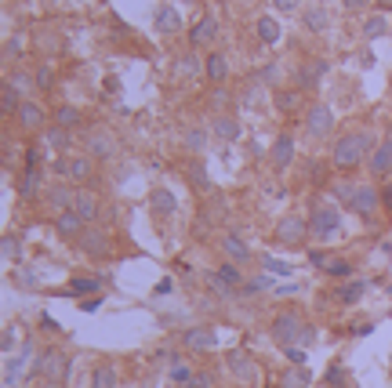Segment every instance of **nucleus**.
I'll return each mask as SVG.
<instances>
[{
  "label": "nucleus",
  "mask_w": 392,
  "mask_h": 388,
  "mask_svg": "<svg viewBox=\"0 0 392 388\" xmlns=\"http://www.w3.org/2000/svg\"><path fill=\"white\" fill-rule=\"evenodd\" d=\"M276 77H280V66H276V62H269V66H262V80H265V84H273Z\"/></svg>",
  "instance_id": "603ef678"
},
{
  "label": "nucleus",
  "mask_w": 392,
  "mask_h": 388,
  "mask_svg": "<svg viewBox=\"0 0 392 388\" xmlns=\"http://www.w3.org/2000/svg\"><path fill=\"white\" fill-rule=\"evenodd\" d=\"M367 4H371V0H345V8H349V11H364Z\"/></svg>",
  "instance_id": "4d7b16f0"
},
{
  "label": "nucleus",
  "mask_w": 392,
  "mask_h": 388,
  "mask_svg": "<svg viewBox=\"0 0 392 388\" xmlns=\"http://www.w3.org/2000/svg\"><path fill=\"white\" fill-rule=\"evenodd\" d=\"M40 185H44V174H40L37 167H29V171H26V178H22V185H18L22 200H33L37 192H40Z\"/></svg>",
  "instance_id": "2f4dec72"
},
{
  "label": "nucleus",
  "mask_w": 392,
  "mask_h": 388,
  "mask_svg": "<svg viewBox=\"0 0 392 388\" xmlns=\"http://www.w3.org/2000/svg\"><path fill=\"white\" fill-rule=\"evenodd\" d=\"M309 262H313V265H323V269H327V257H323V250H313V254H309Z\"/></svg>",
  "instance_id": "13d9d810"
},
{
  "label": "nucleus",
  "mask_w": 392,
  "mask_h": 388,
  "mask_svg": "<svg viewBox=\"0 0 392 388\" xmlns=\"http://www.w3.org/2000/svg\"><path fill=\"white\" fill-rule=\"evenodd\" d=\"M273 8H276V11H298L301 0H273Z\"/></svg>",
  "instance_id": "864d4df0"
},
{
  "label": "nucleus",
  "mask_w": 392,
  "mask_h": 388,
  "mask_svg": "<svg viewBox=\"0 0 392 388\" xmlns=\"http://www.w3.org/2000/svg\"><path fill=\"white\" fill-rule=\"evenodd\" d=\"M306 233H309V218H301L298 211H294V214H284L280 225H276V243H284V247H301V243H306Z\"/></svg>",
  "instance_id": "39448f33"
},
{
  "label": "nucleus",
  "mask_w": 392,
  "mask_h": 388,
  "mask_svg": "<svg viewBox=\"0 0 392 388\" xmlns=\"http://www.w3.org/2000/svg\"><path fill=\"white\" fill-rule=\"evenodd\" d=\"M4 51H8V55H18V51H22V37H18V33H15V37H8Z\"/></svg>",
  "instance_id": "5fc2aeb1"
},
{
  "label": "nucleus",
  "mask_w": 392,
  "mask_h": 388,
  "mask_svg": "<svg viewBox=\"0 0 392 388\" xmlns=\"http://www.w3.org/2000/svg\"><path fill=\"white\" fill-rule=\"evenodd\" d=\"M189 174H193V182H196V189H200V192H207V189H211L207 171H203V164H200V160H193V164H189Z\"/></svg>",
  "instance_id": "ea45409f"
},
{
  "label": "nucleus",
  "mask_w": 392,
  "mask_h": 388,
  "mask_svg": "<svg viewBox=\"0 0 392 388\" xmlns=\"http://www.w3.org/2000/svg\"><path fill=\"white\" fill-rule=\"evenodd\" d=\"M203 142H207V131H203V127H189V131H186V149H189V153H200Z\"/></svg>",
  "instance_id": "c9c22d12"
},
{
  "label": "nucleus",
  "mask_w": 392,
  "mask_h": 388,
  "mask_svg": "<svg viewBox=\"0 0 392 388\" xmlns=\"http://www.w3.org/2000/svg\"><path fill=\"white\" fill-rule=\"evenodd\" d=\"M215 37H218V18H215V15H203V18L189 29V44H193V48L215 44Z\"/></svg>",
  "instance_id": "4468645a"
},
{
  "label": "nucleus",
  "mask_w": 392,
  "mask_h": 388,
  "mask_svg": "<svg viewBox=\"0 0 392 388\" xmlns=\"http://www.w3.org/2000/svg\"><path fill=\"white\" fill-rule=\"evenodd\" d=\"M149 207H153V214H160V218L178 214V200H174V192H171V189H164V185H157L153 192H149Z\"/></svg>",
  "instance_id": "dca6fc26"
},
{
  "label": "nucleus",
  "mask_w": 392,
  "mask_h": 388,
  "mask_svg": "<svg viewBox=\"0 0 392 388\" xmlns=\"http://www.w3.org/2000/svg\"><path fill=\"white\" fill-rule=\"evenodd\" d=\"M356 189H359V185H352V182H338V185H335V196H338L342 204H349V207H352V200H356Z\"/></svg>",
  "instance_id": "79ce46f5"
},
{
  "label": "nucleus",
  "mask_w": 392,
  "mask_h": 388,
  "mask_svg": "<svg viewBox=\"0 0 392 388\" xmlns=\"http://www.w3.org/2000/svg\"><path fill=\"white\" fill-rule=\"evenodd\" d=\"M55 171L66 174L69 182H87L95 174V160L91 156H69V160H55Z\"/></svg>",
  "instance_id": "6e6552de"
},
{
  "label": "nucleus",
  "mask_w": 392,
  "mask_h": 388,
  "mask_svg": "<svg viewBox=\"0 0 392 388\" xmlns=\"http://www.w3.org/2000/svg\"><path fill=\"white\" fill-rule=\"evenodd\" d=\"M364 290H367V283L364 279H352V283H345V287H338V301L342 305H352V301H359V298H364Z\"/></svg>",
  "instance_id": "473e14b6"
},
{
  "label": "nucleus",
  "mask_w": 392,
  "mask_h": 388,
  "mask_svg": "<svg viewBox=\"0 0 392 388\" xmlns=\"http://www.w3.org/2000/svg\"><path fill=\"white\" fill-rule=\"evenodd\" d=\"M171 377H174L178 384H189V381H193L196 374H193L189 367H182V363H174V367H171Z\"/></svg>",
  "instance_id": "de8ad7c7"
},
{
  "label": "nucleus",
  "mask_w": 392,
  "mask_h": 388,
  "mask_svg": "<svg viewBox=\"0 0 392 388\" xmlns=\"http://www.w3.org/2000/svg\"><path fill=\"white\" fill-rule=\"evenodd\" d=\"M80 309H84V312H99V298H87Z\"/></svg>",
  "instance_id": "bf43d9fd"
},
{
  "label": "nucleus",
  "mask_w": 392,
  "mask_h": 388,
  "mask_svg": "<svg viewBox=\"0 0 392 388\" xmlns=\"http://www.w3.org/2000/svg\"><path fill=\"white\" fill-rule=\"evenodd\" d=\"M301 22H306V29H313V33H323V29L330 26V11L323 4H313L301 11Z\"/></svg>",
  "instance_id": "5701e85b"
},
{
  "label": "nucleus",
  "mask_w": 392,
  "mask_h": 388,
  "mask_svg": "<svg viewBox=\"0 0 392 388\" xmlns=\"http://www.w3.org/2000/svg\"><path fill=\"white\" fill-rule=\"evenodd\" d=\"M330 127H335V113H330V106L327 102H313L309 113H306V135L320 142V138L330 135Z\"/></svg>",
  "instance_id": "0eeeda50"
},
{
  "label": "nucleus",
  "mask_w": 392,
  "mask_h": 388,
  "mask_svg": "<svg viewBox=\"0 0 392 388\" xmlns=\"http://www.w3.org/2000/svg\"><path fill=\"white\" fill-rule=\"evenodd\" d=\"M4 262H22V243H18V236H4Z\"/></svg>",
  "instance_id": "e433bc0d"
},
{
  "label": "nucleus",
  "mask_w": 392,
  "mask_h": 388,
  "mask_svg": "<svg viewBox=\"0 0 392 388\" xmlns=\"http://www.w3.org/2000/svg\"><path fill=\"white\" fill-rule=\"evenodd\" d=\"M280 388H309V370L306 367H287L280 374Z\"/></svg>",
  "instance_id": "c756f323"
},
{
  "label": "nucleus",
  "mask_w": 392,
  "mask_h": 388,
  "mask_svg": "<svg viewBox=\"0 0 392 388\" xmlns=\"http://www.w3.org/2000/svg\"><path fill=\"white\" fill-rule=\"evenodd\" d=\"M73 211L84 218V221H95L99 211H102V200L95 196L91 189H77V196H73Z\"/></svg>",
  "instance_id": "2eb2a0df"
},
{
  "label": "nucleus",
  "mask_w": 392,
  "mask_h": 388,
  "mask_svg": "<svg viewBox=\"0 0 392 388\" xmlns=\"http://www.w3.org/2000/svg\"><path fill=\"white\" fill-rule=\"evenodd\" d=\"M22 94H18V87L15 84H4V87H0V109H4V116H11V113H18L22 109Z\"/></svg>",
  "instance_id": "cd10ccee"
},
{
  "label": "nucleus",
  "mask_w": 392,
  "mask_h": 388,
  "mask_svg": "<svg viewBox=\"0 0 392 388\" xmlns=\"http://www.w3.org/2000/svg\"><path fill=\"white\" fill-rule=\"evenodd\" d=\"M211 131H215V138H222V142H236L240 138V123L233 116H215Z\"/></svg>",
  "instance_id": "bb28decb"
},
{
  "label": "nucleus",
  "mask_w": 392,
  "mask_h": 388,
  "mask_svg": "<svg viewBox=\"0 0 392 388\" xmlns=\"http://www.w3.org/2000/svg\"><path fill=\"white\" fill-rule=\"evenodd\" d=\"M153 26H157V33H178L182 29V15L174 11V4H160L153 15Z\"/></svg>",
  "instance_id": "6ab92c4d"
},
{
  "label": "nucleus",
  "mask_w": 392,
  "mask_h": 388,
  "mask_svg": "<svg viewBox=\"0 0 392 388\" xmlns=\"http://www.w3.org/2000/svg\"><path fill=\"white\" fill-rule=\"evenodd\" d=\"M15 120H18V127H22V131H29V135H33V131H40V127H44V109H40V102H33V99H26L22 102V109L15 113Z\"/></svg>",
  "instance_id": "f8f14e48"
},
{
  "label": "nucleus",
  "mask_w": 392,
  "mask_h": 388,
  "mask_svg": "<svg viewBox=\"0 0 392 388\" xmlns=\"http://www.w3.org/2000/svg\"><path fill=\"white\" fill-rule=\"evenodd\" d=\"M225 363H229V374H233L240 384H251V388H254V384L262 381V370H258V363L251 360V355H247L244 348H233Z\"/></svg>",
  "instance_id": "423d86ee"
},
{
  "label": "nucleus",
  "mask_w": 392,
  "mask_h": 388,
  "mask_svg": "<svg viewBox=\"0 0 392 388\" xmlns=\"http://www.w3.org/2000/svg\"><path fill=\"white\" fill-rule=\"evenodd\" d=\"M254 33H258L262 44H276V40H280V22H276L273 15H262V18L254 22Z\"/></svg>",
  "instance_id": "b1692460"
},
{
  "label": "nucleus",
  "mask_w": 392,
  "mask_h": 388,
  "mask_svg": "<svg viewBox=\"0 0 392 388\" xmlns=\"http://www.w3.org/2000/svg\"><path fill=\"white\" fill-rule=\"evenodd\" d=\"M80 250H84L87 257H109V254H113V240H109V233H102V229H84V233H80Z\"/></svg>",
  "instance_id": "9d476101"
},
{
  "label": "nucleus",
  "mask_w": 392,
  "mask_h": 388,
  "mask_svg": "<svg viewBox=\"0 0 392 388\" xmlns=\"http://www.w3.org/2000/svg\"><path fill=\"white\" fill-rule=\"evenodd\" d=\"M291 160H294V138L291 135H276V142H273V167L287 171Z\"/></svg>",
  "instance_id": "aec40b11"
},
{
  "label": "nucleus",
  "mask_w": 392,
  "mask_h": 388,
  "mask_svg": "<svg viewBox=\"0 0 392 388\" xmlns=\"http://www.w3.org/2000/svg\"><path fill=\"white\" fill-rule=\"evenodd\" d=\"M91 388H116V367L113 363H99L91 370Z\"/></svg>",
  "instance_id": "7c9ffc66"
},
{
  "label": "nucleus",
  "mask_w": 392,
  "mask_h": 388,
  "mask_svg": "<svg viewBox=\"0 0 392 388\" xmlns=\"http://www.w3.org/2000/svg\"><path fill=\"white\" fill-rule=\"evenodd\" d=\"M371 153H374L371 135L367 131H352V135H342L335 142V149H330V164H335L338 171H356Z\"/></svg>",
  "instance_id": "f257e3e1"
},
{
  "label": "nucleus",
  "mask_w": 392,
  "mask_h": 388,
  "mask_svg": "<svg viewBox=\"0 0 392 388\" xmlns=\"http://www.w3.org/2000/svg\"><path fill=\"white\" fill-rule=\"evenodd\" d=\"M33 84H37L40 91H47V87L55 84V73H51V66H40V70L33 73Z\"/></svg>",
  "instance_id": "49530a36"
},
{
  "label": "nucleus",
  "mask_w": 392,
  "mask_h": 388,
  "mask_svg": "<svg viewBox=\"0 0 392 388\" xmlns=\"http://www.w3.org/2000/svg\"><path fill=\"white\" fill-rule=\"evenodd\" d=\"M80 123H84V116H80L77 106H58L55 109V127H62V131H77Z\"/></svg>",
  "instance_id": "393cba45"
},
{
  "label": "nucleus",
  "mask_w": 392,
  "mask_h": 388,
  "mask_svg": "<svg viewBox=\"0 0 392 388\" xmlns=\"http://www.w3.org/2000/svg\"><path fill=\"white\" fill-rule=\"evenodd\" d=\"M287 360L291 367H306V348H287Z\"/></svg>",
  "instance_id": "8fccbe9b"
},
{
  "label": "nucleus",
  "mask_w": 392,
  "mask_h": 388,
  "mask_svg": "<svg viewBox=\"0 0 392 388\" xmlns=\"http://www.w3.org/2000/svg\"><path fill=\"white\" fill-rule=\"evenodd\" d=\"M327 73V62H309V66L298 70V87H316Z\"/></svg>",
  "instance_id": "a878e982"
},
{
  "label": "nucleus",
  "mask_w": 392,
  "mask_h": 388,
  "mask_svg": "<svg viewBox=\"0 0 392 388\" xmlns=\"http://www.w3.org/2000/svg\"><path fill=\"white\" fill-rule=\"evenodd\" d=\"M349 272H352L349 262H327V276H330V279H345Z\"/></svg>",
  "instance_id": "a18cd8bd"
},
{
  "label": "nucleus",
  "mask_w": 392,
  "mask_h": 388,
  "mask_svg": "<svg viewBox=\"0 0 392 388\" xmlns=\"http://www.w3.org/2000/svg\"><path fill=\"white\" fill-rule=\"evenodd\" d=\"M218 276H222L229 287H236L240 279H244V272H240V265H236V262H225V265H218Z\"/></svg>",
  "instance_id": "4c0bfd02"
},
{
  "label": "nucleus",
  "mask_w": 392,
  "mask_h": 388,
  "mask_svg": "<svg viewBox=\"0 0 392 388\" xmlns=\"http://www.w3.org/2000/svg\"><path fill=\"white\" fill-rule=\"evenodd\" d=\"M0 348H4V355H8L11 348H15V331H11V327L4 331V341H0Z\"/></svg>",
  "instance_id": "6e6d98bb"
},
{
  "label": "nucleus",
  "mask_w": 392,
  "mask_h": 388,
  "mask_svg": "<svg viewBox=\"0 0 392 388\" xmlns=\"http://www.w3.org/2000/svg\"><path fill=\"white\" fill-rule=\"evenodd\" d=\"M262 265L273 272V276H287L291 272V265L287 262H280V257H273V254H262Z\"/></svg>",
  "instance_id": "58836bf2"
},
{
  "label": "nucleus",
  "mask_w": 392,
  "mask_h": 388,
  "mask_svg": "<svg viewBox=\"0 0 392 388\" xmlns=\"http://www.w3.org/2000/svg\"><path fill=\"white\" fill-rule=\"evenodd\" d=\"M55 229H58V236H66V240H80V233H84V218H80L73 207H69V211H58Z\"/></svg>",
  "instance_id": "f3484780"
},
{
  "label": "nucleus",
  "mask_w": 392,
  "mask_h": 388,
  "mask_svg": "<svg viewBox=\"0 0 392 388\" xmlns=\"http://www.w3.org/2000/svg\"><path fill=\"white\" fill-rule=\"evenodd\" d=\"M99 290H102L99 276H77V279H69L66 294H99Z\"/></svg>",
  "instance_id": "c85d7f7f"
},
{
  "label": "nucleus",
  "mask_w": 392,
  "mask_h": 388,
  "mask_svg": "<svg viewBox=\"0 0 392 388\" xmlns=\"http://www.w3.org/2000/svg\"><path fill=\"white\" fill-rule=\"evenodd\" d=\"M84 145H87V156H99V160H113L116 156V138L109 131H102V127H95V131L84 135Z\"/></svg>",
  "instance_id": "1a4fd4ad"
},
{
  "label": "nucleus",
  "mask_w": 392,
  "mask_h": 388,
  "mask_svg": "<svg viewBox=\"0 0 392 388\" xmlns=\"http://www.w3.org/2000/svg\"><path fill=\"white\" fill-rule=\"evenodd\" d=\"M182 4H196V0H182Z\"/></svg>",
  "instance_id": "680f3d73"
},
{
  "label": "nucleus",
  "mask_w": 392,
  "mask_h": 388,
  "mask_svg": "<svg viewBox=\"0 0 392 388\" xmlns=\"http://www.w3.org/2000/svg\"><path fill=\"white\" fill-rule=\"evenodd\" d=\"M178 73H182V77L200 73V58H196V55H182V58H178Z\"/></svg>",
  "instance_id": "37998d69"
},
{
  "label": "nucleus",
  "mask_w": 392,
  "mask_h": 388,
  "mask_svg": "<svg viewBox=\"0 0 392 388\" xmlns=\"http://www.w3.org/2000/svg\"><path fill=\"white\" fill-rule=\"evenodd\" d=\"M44 138H47L55 149H69V142H73V131H62V127H47V131H44Z\"/></svg>",
  "instance_id": "72a5a7b5"
},
{
  "label": "nucleus",
  "mask_w": 392,
  "mask_h": 388,
  "mask_svg": "<svg viewBox=\"0 0 392 388\" xmlns=\"http://www.w3.org/2000/svg\"><path fill=\"white\" fill-rule=\"evenodd\" d=\"M207 287L215 290V294H222V298H229V294H233V287H229V283H225L218 272H211V276H207Z\"/></svg>",
  "instance_id": "c03bdc74"
},
{
  "label": "nucleus",
  "mask_w": 392,
  "mask_h": 388,
  "mask_svg": "<svg viewBox=\"0 0 392 388\" xmlns=\"http://www.w3.org/2000/svg\"><path fill=\"white\" fill-rule=\"evenodd\" d=\"M345 381V370L335 363V367H327V384H342Z\"/></svg>",
  "instance_id": "3c124183"
},
{
  "label": "nucleus",
  "mask_w": 392,
  "mask_h": 388,
  "mask_svg": "<svg viewBox=\"0 0 392 388\" xmlns=\"http://www.w3.org/2000/svg\"><path fill=\"white\" fill-rule=\"evenodd\" d=\"M378 207H381L378 189H374V185H359V189H356V200H352V211H356L359 218H374Z\"/></svg>",
  "instance_id": "ddd939ff"
},
{
  "label": "nucleus",
  "mask_w": 392,
  "mask_h": 388,
  "mask_svg": "<svg viewBox=\"0 0 392 388\" xmlns=\"http://www.w3.org/2000/svg\"><path fill=\"white\" fill-rule=\"evenodd\" d=\"M342 225V211H338V204H316V211L309 214V233L316 236V240H327L330 233H335Z\"/></svg>",
  "instance_id": "20e7f679"
},
{
  "label": "nucleus",
  "mask_w": 392,
  "mask_h": 388,
  "mask_svg": "<svg viewBox=\"0 0 392 388\" xmlns=\"http://www.w3.org/2000/svg\"><path fill=\"white\" fill-rule=\"evenodd\" d=\"M203 73H207L211 84H225V77H229V62H225V55L211 51V55L203 58Z\"/></svg>",
  "instance_id": "412c9836"
},
{
  "label": "nucleus",
  "mask_w": 392,
  "mask_h": 388,
  "mask_svg": "<svg viewBox=\"0 0 392 388\" xmlns=\"http://www.w3.org/2000/svg\"><path fill=\"white\" fill-rule=\"evenodd\" d=\"M385 29H388V18H385V15H374V18H367V26H364V37H367V40H378Z\"/></svg>",
  "instance_id": "f704fd0d"
},
{
  "label": "nucleus",
  "mask_w": 392,
  "mask_h": 388,
  "mask_svg": "<svg viewBox=\"0 0 392 388\" xmlns=\"http://www.w3.org/2000/svg\"><path fill=\"white\" fill-rule=\"evenodd\" d=\"M182 345L189 352H211V348L218 345V331L215 327H193V331L182 334Z\"/></svg>",
  "instance_id": "9b49d317"
},
{
  "label": "nucleus",
  "mask_w": 392,
  "mask_h": 388,
  "mask_svg": "<svg viewBox=\"0 0 392 388\" xmlns=\"http://www.w3.org/2000/svg\"><path fill=\"white\" fill-rule=\"evenodd\" d=\"M40 388H66V384H62V381H44Z\"/></svg>",
  "instance_id": "052dcab7"
},
{
  "label": "nucleus",
  "mask_w": 392,
  "mask_h": 388,
  "mask_svg": "<svg viewBox=\"0 0 392 388\" xmlns=\"http://www.w3.org/2000/svg\"><path fill=\"white\" fill-rule=\"evenodd\" d=\"M222 254L229 257V262H236V265L251 262V247L240 240V236H225V240H222Z\"/></svg>",
  "instance_id": "4be33fe9"
},
{
  "label": "nucleus",
  "mask_w": 392,
  "mask_h": 388,
  "mask_svg": "<svg viewBox=\"0 0 392 388\" xmlns=\"http://www.w3.org/2000/svg\"><path fill=\"white\" fill-rule=\"evenodd\" d=\"M37 370L44 374V381H69V374H73V360H69V352H62V348H47L44 352V360L37 363Z\"/></svg>",
  "instance_id": "7ed1b4c3"
},
{
  "label": "nucleus",
  "mask_w": 392,
  "mask_h": 388,
  "mask_svg": "<svg viewBox=\"0 0 392 388\" xmlns=\"http://www.w3.org/2000/svg\"><path fill=\"white\" fill-rule=\"evenodd\" d=\"M367 164H371V174H374V178H385V174L392 171V138H385V142L371 153Z\"/></svg>",
  "instance_id": "a211bd4d"
},
{
  "label": "nucleus",
  "mask_w": 392,
  "mask_h": 388,
  "mask_svg": "<svg viewBox=\"0 0 392 388\" xmlns=\"http://www.w3.org/2000/svg\"><path fill=\"white\" fill-rule=\"evenodd\" d=\"M298 102H301V94H298V91H284L280 99H276L280 113H294V109H298Z\"/></svg>",
  "instance_id": "a19ab883"
},
{
  "label": "nucleus",
  "mask_w": 392,
  "mask_h": 388,
  "mask_svg": "<svg viewBox=\"0 0 392 388\" xmlns=\"http://www.w3.org/2000/svg\"><path fill=\"white\" fill-rule=\"evenodd\" d=\"M269 334H273V341L280 345V348H306V345H313V327L301 316H294V312H280V316H273V323H269Z\"/></svg>",
  "instance_id": "f03ea898"
},
{
  "label": "nucleus",
  "mask_w": 392,
  "mask_h": 388,
  "mask_svg": "<svg viewBox=\"0 0 392 388\" xmlns=\"http://www.w3.org/2000/svg\"><path fill=\"white\" fill-rule=\"evenodd\" d=\"M186 388H215V377H211V374H196Z\"/></svg>",
  "instance_id": "09e8293b"
}]
</instances>
